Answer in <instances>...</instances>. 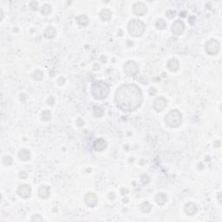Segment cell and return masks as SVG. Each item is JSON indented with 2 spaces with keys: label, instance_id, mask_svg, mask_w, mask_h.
I'll list each match as a JSON object with an SVG mask.
<instances>
[{
  "label": "cell",
  "instance_id": "obj_6",
  "mask_svg": "<svg viewBox=\"0 0 222 222\" xmlns=\"http://www.w3.org/2000/svg\"><path fill=\"white\" fill-rule=\"evenodd\" d=\"M123 71L129 76H135L139 72V65L135 61H128L124 64Z\"/></svg>",
  "mask_w": 222,
  "mask_h": 222
},
{
  "label": "cell",
  "instance_id": "obj_25",
  "mask_svg": "<svg viewBox=\"0 0 222 222\" xmlns=\"http://www.w3.org/2000/svg\"><path fill=\"white\" fill-rule=\"evenodd\" d=\"M51 12V6L48 4H45L42 6L41 8V13L44 16H47L49 15V13Z\"/></svg>",
  "mask_w": 222,
  "mask_h": 222
},
{
  "label": "cell",
  "instance_id": "obj_36",
  "mask_svg": "<svg viewBox=\"0 0 222 222\" xmlns=\"http://www.w3.org/2000/svg\"><path fill=\"white\" fill-rule=\"evenodd\" d=\"M53 102H54V99L52 96H50L49 99H48V103H49V105H52L53 104Z\"/></svg>",
  "mask_w": 222,
  "mask_h": 222
},
{
  "label": "cell",
  "instance_id": "obj_20",
  "mask_svg": "<svg viewBox=\"0 0 222 222\" xmlns=\"http://www.w3.org/2000/svg\"><path fill=\"white\" fill-rule=\"evenodd\" d=\"M44 37L46 38H49V39H51V38H54L55 36L57 35V31L55 28L53 27H48L45 31H44V33H43Z\"/></svg>",
  "mask_w": 222,
  "mask_h": 222
},
{
  "label": "cell",
  "instance_id": "obj_13",
  "mask_svg": "<svg viewBox=\"0 0 222 222\" xmlns=\"http://www.w3.org/2000/svg\"><path fill=\"white\" fill-rule=\"evenodd\" d=\"M106 147H107V142L102 138H99L96 140L93 144V148L96 151H102L106 148Z\"/></svg>",
  "mask_w": 222,
  "mask_h": 222
},
{
  "label": "cell",
  "instance_id": "obj_24",
  "mask_svg": "<svg viewBox=\"0 0 222 222\" xmlns=\"http://www.w3.org/2000/svg\"><path fill=\"white\" fill-rule=\"evenodd\" d=\"M93 113H94V115L96 117H102L104 114V111H103V109L102 108L99 107V106H94Z\"/></svg>",
  "mask_w": 222,
  "mask_h": 222
},
{
  "label": "cell",
  "instance_id": "obj_17",
  "mask_svg": "<svg viewBox=\"0 0 222 222\" xmlns=\"http://www.w3.org/2000/svg\"><path fill=\"white\" fill-rule=\"evenodd\" d=\"M99 16H100V18L102 21H108L111 18V16H112V12L109 10H108V9H102L100 11Z\"/></svg>",
  "mask_w": 222,
  "mask_h": 222
},
{
  "label": "cell",
  "instance_id": "obj_28",
  "mask_svg": "<svg viewBox=\"0 0 222 222\" xmlns=\"http://www.w3.org/2000/svg\"><path fill=\"white\" fill-rule=\"evenodd\" d=\"M141 183H142L143 185H146V184L149 183L150 178H149V176H148V174L144 173V174H142V175L141 176Z\"/></svg>",
  "mask_w": 222,
  "mask_h": 222
},
{
  "label": "cell",
  "instance_id": "obj_34",
  "mask_svg": "<svg viewBox=\"0 0 222 222\" xmlns=\"http://www.w3.org/2000/svg\"><path fill=\"white\" fill-rule=\"evenodd\" d=\"M76 125H78L79 127H81L82 125H84V121L82 120V118H78L76 120Z\"/></svg>",
  "mask_w": 222,
  "mask_h": 222
},
{
  "label": "cell",
  "instance_id": "obj_38",
  "mask_svg": "<svg viewBox=\"0 0 222 222\" xmlns=\"http://www.w3.org/2000/svg\"><path fill=\"white\" fill-rule=\"evenodd\" d=\"M221 193H219L218 194V200L220 203H221Z\"/></svg>",
  "mask_w": 222,
  "mask_h": 222
},
{
  "label": "cell",
  "instance_id": "obj_14",
  "mask_svg": "<svg viewBox=\"0 0 222 222\" xmlns=\"http://www.w3.org/2000/svg\"><path fill=\"white\" fill-rule=\"evenodd\" d=\"M50 194V188L48 186H41L38 188V196L41 199H47Z\"/></svg>",
  "mask_w": 222,
  "mask_h": 222
},
{
  "label": "cell",
  "instance_id": "obj_39",
  "mask_svg": "<svg viewBox=\"0 0 222 222\" xmlns=\"http://www.w3.org/2000/svg\"><path fill=\"white\" fill-rule=\"evenodd\" d=\"M186 13H187L186 11H181V12H180V16H183V17H184V16H187V15H186Z\"/></svg>",
  "mask_w": 222,
  "mask_h": 222
},
{
  "label": "cell",
  "instance_id": "obj_27",
  "mask_svg": "<svg viewBox=\"0 0 222 222\" xmlns=\"http://www.w3.org/2000/svg\"><path fill=\"white\" fill-rule=\"evenodd\" d=\"M12 161H13V160H12L11 156H10V155H4L3 158V163L5 166H10L12 164Z\"/></svg>",
  "mask_w": 222,
  "mask_h": 222
},
{
  "label": "cell",
  "instance_id": "obj_19",
  "mask_svg": "<svg viewBox=\"0 0 222 222\" xmlns=\"http://www.w3.org/2000/svg\"><path fill=\"white\" fill-rule=\"evenodd\" d=\"M75 20H76L77 24L80 26H82V27L87 26L90 23V19L86 15H80V16H78L75 18Z\"/></svg>",
  "mask_w": 222,
  "mask_h": 222
},
{
  "label": "cell",
  "instance_id": "obj_32",
  "mask_svg": "<svg viewBox=\"0 0 222 222\" xmlns=\"http://www.w3.org/2000/svg\"><path fill=\"white\" fill-rule=\"evenodd\" d=\"M19 177H20L21 179H25V178L28 177V173H27L26 171H25V170L20 171V173H19Z\"/></svg>",
  "mask_w": 222,
  "mask_h": 222
},
{
  "label": "cell",
  "instance_id": "obj_10",
  "mask_svg": "<svg viewBox=\"0 0 222 222\" xmlns=\"http://www.w3.org/2000/svg\"><path fill=\"white\" fill-rule=\"evenodd\" d=\"M148 11L146 4L142 2H137L133 5V12L137 16H144Z\"/></svg>",
  "mask_w": 222,
  "mask_h": 222
},
{
  "label": "cell",
  "instance_id": "obj_3",
  "mask_svg": "<svg viewBox=\"0 0 222 222\" xmlns=\"http://www.w3.org/2000/svg\"><path fill=\"white\" fill-rule=\"evenodd\" d=\"M128 31L132 37H139L146 31V25L138 19H132L128 24Z\"/></svg>",
  "mask_w": 222,
  "mask_h": 222
},
{
  "label": "cell",
  "instance_id": "obj_12",
  "mask_svg": "<svg viewBox=\"0 0 222 222\" xmlns=\"http://www.w3.org/2000/svg\"><path fill=\"white\" fill-rule=\"evenodd\" d=\"M184 211L185 213L189 215V216H193L194 214L197 213L198 208L196 204H194V202H188V204L185 205V207H184Z\"/></svg>",
  "mask_w": 222,
  "mask_h": 222
},
{
  "label": "cell",
  "instance_id": "obj_21",
  "mask_svg": "<svg viewBox=\"0 0 222 222\" xmlns=\"http://www.w3.org/2000/svg\"><path fill=\"white\" fill-rule=\"evenodd\" d=\"M140 208L142 213H144V214H148V213H150L151 210H152V206H151V204H150L148 201H144L143 203L141 204Z\"/></svg>",
  "mask_w": 222,
  "mask_h": 222
},
{
  "label": "cell",
  "instance_id": "obj_23",
  "mask_svg": "<svg viewBox=\"0 0 222 222\" xmlns=\"http://www.w3.org/2000/svg\"><path fill=\"white\" fill-rule=\"evenodd\" d=\"M155 26L158 30H164L167 27V23L163 18H159L155 22Z\"/></svg>",
  "mask_w": 222,
  "mask_h": 222
},
{
  "label": "cell",
  "instance_id": "obj_22",
  "mask_svg": "<svg viewBox=\"0 0 222 222\" xmlns=\"http://www.w3.org/2000/svg\"><path fill=\"white\" fill-rule=\"evenodd\" d=\"M33 79H35L36 81H42L43 79V73L40 70H36L32 75Z\"/></svg>",
  "mask_w": 222,
  "mask_h": 222
},
{
  "label": "cell",
  "instance_id": "obj_31",
  "mask_svg": "<svg viewBox=\"0 0 222 222\" xmlns=\"http://www.w3.org/2000/svg\"><path fill=\"white\" fill-rule=\"evenodd\" d=\"M30 7L33 10H38V4L37 2H31L30 4Z\"/></svg>",
  "mask_w": 222,
  "mask_h": 222
},
{
  "label": "cell",
  "instance_id": "obj_26",
  "mask_svg": "<svg viewBox=\"0 0 222 222\" xmlns=\"http://www.w3.org/2000/svg\"><path fill=\"white\" fill-rule=\"evenodd\" d=\"M41 118L43 121H45V122L49 121L50 118H51V114H50V112H49V110H44V111H43V113H42L41 115Z\"/></svg>",
  "mask_w": 222,
  "mask_h": 222
},
{
  "label": "cell",
  "instance_id": "obj_33",
  "mask_svg": "<svg viewBox=\"0 0 222 222\" xmlns=\"http://www.w3.org/2000/svg\"><path fill=\"white\" fill-rule=\"evenodd\" d=\"M149 94H150V96H155V94L157 93V90L155 88H153V87H151V88H149Z\"/></svg>",
  "mask_w": 222,
  "mask_h": 222
},
{
  "label": "cell",
  "instance_id": "obj_7",
  "mask_svg": "<svg viewBox=\"0 0 222 222\" xmlns=\"http://www.w3.org/2000/svg\"><path fill=\"white\" fill-rule=\"evenodd\" d=\"M185 31V24L183 23V21H181L180 19L176 20L173 22L171 27V31L173 35L175 36H181L183 34Z\"/></svg>",
  "mask_w": 222,
  "mask_h": 222
},
{
  "label": "cell",
  "instance_id": "obj_41",
  "mask_svg": "<svg viewBox=\"0 0 222 222\" xmlns=\"http://www.w3.org/2000/svg\"><path fill=\"white\" fill-rule=\"evenodd\" d=\"M50 75H51V77H52L53 75H54V72H53V70H50Z\"/></svg>",
  "mask_w": 222,
  "mask_h": 222
},
{
  "label": "cell",
  "instance_id": "obj_2",
  "mask_svg": "<svg viewBox=\"0 0 222 222\" xmlns=\"http://www.w3.org/2000/svg\"><path fill=\"white\" fill-rule=\"evenodd\" d=\"M109 85L104 81H97L92 84L91 94L96 99H105L109 94Z\"/></svg>",
  "mask_w": 222,
  "mask_h": 222
},
{
  "label": "cell",
  "instance_id": "obj_15",
  "mask_svg": "<svg viewBox=\"0 0 222 222\" xmlns=\"http://www.w3.org/2000/svg\"><path fill=\"white\" fill-rule=\"evenodd\" d=\"M155 201L158 205L160 206H163L167 203V197L164 193H158L155 195Z\"/></svg>",
  "mask_w": 222,
  "mask_h": 222
},
{
  "label": "cell",
  "instance_id": "obj_8",
  "mask_svg": "<svg viewBox=\"0 0 222 222\" xmlns=\"http://www.w3.org/2000/svg\"><path fill=\"white\" fill-rule=\"evenodd\" d=\"M16 194L21 198L27 199L31 194V188L28 184H22L18 187V188L16 190Z\"/></svg>",
  "mask_w": 222,
  "mask_h": 222
},
{
  "label": "cell",
  "instance_id": "obj_16",
  "mask_svg": "<svg viewBox=\"0 0 222 222\" xmlns=\"http://www.w3.org/2000/svg\"><path fill=\"white\" fill-rule=\"evenodd\" d=\"M180 67V64L179 61L175 58H172L168 61L167 63V68L171 70V71H177L179 70Z\"/></svg>",
  "mask_w": 222,
  "mask_h": 222
},
{
  "label": "cell",
  "instance_id": "obj_9",
  "mask_svg": "<svg viewBox=\"0 0 222 222\" xmlns=\"http://www.w3.org/2000/svg\"><path fill=\"white\" fill-rule=\"evenodd\" d=\"M167 101L162 97V96H160V97H157L155 101H154V103H153V108L156 111V112H161L165 109V108L167 107Z\"/></svg>",
  "mask_w": 222,
  "mask_h": 222
},
{
  "label": "cell",
  "instance_id": "obj_30",
  "mask_svg": "<svg viewBox=\"0 0 222 222\" xmlns=\"http://www.w3.org/2000/svg\"><path fill=\"white\" fill-rule=\"evenodd\" d=\"M175 15V11L173 10H169L166 12V16H167L168 18H173V16Z\"/></svg>",
  "mask_w": 222,
  "mask_h": 222
},
{
  "label": "cell",
  "instance_id": "obj_37",
  "mask_svg": "<svg viewBox=\"0 0 222 222\" xmlns=\"http://www.w3.org/2000/svg\"><path fill=\"white\" fill-rule=\"evenodd\" d=\"M121 192H122V194H123V195H124V194H127L129 193V191H128V190H127V189H124V188H123V189L121 190Z\"/></svg>",
  "mask_w": 222,
  "mask_h": 222
},
{
  "label": "cell",
  "instance_id": "obj_5",
  "mask_svg": "<svg viewBox=\"0 0 222 222\" xmlns=\"http://www.w3.org/2000/svg\"><path fill=\"white\" fill-rule=\"evenodd\" d=\"M221 49V45L218 40L216 39H210L206 42L205 44V50L208 55H216Z\"/></svg>",
  "mask_w": 222,
  "mask_h": 222
},
{
  "label": "cell",
  "instance_id": "obj_29",
  "mask_svg": "<svg viewBox=\"0 0 222 222\" xmlns=\"http://www.w3.org/2000/svg\"><path fill=\"white\" fill-rule=\"evenodd\" d=\"M31 221L40 222L43 221V218H42L41 215H39V214H35V215H33L32 217H31Z\"/></svg>",
  "mask_w": 222,
  "mask_h": 222
},
{
  "label": "cell",
  "instance_id": "obj_11",
  "mask_svg": "<svg viewBox=\"0 0 222 222\" xmlns=\"http://www.w3.org/2000/svg\"><path fill=\"white\" fill-rule=\"evenodd\" d=\"M84 202L88 206L93 207L98 202V197L94 193H88L84 196Z\"/></svg>",
  "mask_w": 222,
  "mask_h": 222
},
{
  "label": "cell",
  "instance_id": "obj_1",
  "mask_svg": "<svg viewBox=\"0 0 222 222\" xmlns=\"http://www.w3.org/2000/svg\"><path fill=\"white\" fill-rule=\"evenodd\" d=\"M143 101L141 89L134 83H126L120 86L115 94L116 106L124 112H132L139 108Z\"/></svg>",
  "mask_w": 222,
  "mask_h": 222
},
{
  "label": "cell",
  "instance_id": "obj_4",
  "mask_svg": "<svg viewBox=\"0 0 222 222\" xmlns=\"http://www.w3.org/2000/svg\"><path fill=\"white\" fill-rule=\"evenodd\" d=\"M182 122V115L178 109H172L165 116V123L170 128L180 126Z\"/></svg>",
  "mask_w": 222,
  "mask_h": 222
},
{
  "label": "cell",
  "instance_id": "obj_35",
  "mask_svg": "<svg viewBox=\"0 0 222 222\" xmlns=\"http://www.w3.org/2000/svg\"><path fill=\"white\" fill-rule=\"evenodd\" d=\"M58 83L59 85H64L65 83V79L64 77H59L58 80Z\"/></svg>",
  "mask_w": 222,
  "mask_h": 222
},
{
  "label": "cell",
  "instance_id": "obj_40",
  "mask_svg": "<svg viewBox=\"0 0 222 222\" xmlns=\"http://www.w3.org/2000/svg\"><path fill=\"white\" fill-rule=\"evenodd\" d=\"M123 202H124V203H128V202H129V199H128V198H126V199L124 198Z\"/></svg>",
  "mask_w": 222,
  "mask_h": 222
},
{
  "label": "cell",
  "instance_id": "obj_18",
  "mask_svg": "<svg viewBox=\"0 0 222 222\" xmlns=\"http://www.w3.org/2000/svg\"><path fill=\"white\" fill-rule=\"evenodd\" d=\"M18 158L21 160V161H29L31 159V152L28 150V149H21L18 153Z\"/></svg>",
  "mask_w": 222,
  "mask_h": 222
}]
</instances>
